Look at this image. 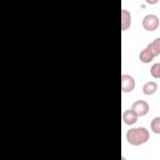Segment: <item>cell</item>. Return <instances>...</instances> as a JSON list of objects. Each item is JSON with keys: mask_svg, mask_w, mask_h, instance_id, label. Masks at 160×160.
Masks as SVG:
<instances>
[{"mask_svg": "<svg viewBox=\"0 0 160 160\" xmlns=\"http://www.w3.org/2000/svg\"><path fill=\"white\" fill-rule=\"evenodd\" d=\"M150 138V132L146 128L139 126V128H131L126 132V140L132 146H139L145 144Z\"/></svg>", "mask_w": 160, "mask_h": 160, "instance_id": "6da1fadb", "label": "cell"}, {"mask_svg": "<svg viewBox=\"0 0 160 160\" xmlns=\"http://www.w3.org/2000/svg\"><path fill=\"white\" fill-rule=\"evenodd\" d=\"M131 109H132L139 116H145V115L149 112L150 106H149V104H148L145 100H136V101L132 104Z\"/></svg>", "mask_w": 160, "mask_h": 160, "instance_id": "277c9868", "label": "cell"}, {"mask_svg": "<svg viewBox=\"0 0 160 160\" xmlns=\"http://www.w3.org/2000/svg\"><path fill=\"white\" fill-rule=\"evenodd\" d=\"M131 25V14L126 9H121V30L126 31Z\"/></svg>", "mask_w": 160, "mask_h": 160, "instance_id": "52a82bcc", "label": "cell"}, {"mask_svg": "<svg viewBox=\"0 0 160 160\" xmlns=\"http://www.w3.org/2000/svg\"><path fill=\"white\" fill-rule=\"evenodd\" d=\"M135 89V80L129 74L121 75V90L122 92H131Z\"/></svg>", "mask_w": 160, "mask_h": 160, "instance_id": "3957f363", "label": "cell"}, {"mask_svg": "<svg viewBox=\"0 0 160 160\" xmlns=\"http://www.w3.org/2000/svg\"><path fill=\"white\" fill-rule=\"evenodd\" d=\"M139 119V115L132 110V109H128L122 112V121L126 125H134Z\"/></svg>", "mask_w": 160, "mask_h": 160, "instance_id": "5b68a950", "label": "cell"}, {"mask_svg": "<svg viewBox=\"0 0 160 160\" xmlns=\"http://www.w3.org/2000/svg\"><path fill=\"white\" fill-rule=\"evenodd\" d=\"M150 129L154 134H160V116H156L150 122Z\"/></svg>", "mask_w": 160, "mask_h": 160, "instance_id": "30bf717a", "label": "cell"}, {"mask_svg": "<svg viewBox=\"0 0 160 160\" xmlns=\"http://www.w3.org/2000/svg\"><path fill=\"white\" fill-rule=\"evenodd\" d=\"M159 24H160V20L155 14H148L142 19V28L146 31H155L159 28Z\"/></svg>", "mask_w": 160, "mask_h": 160, "instance_id": "7a4b0ae2", "label": "cell"}, {"mask_svg": "<svg viewBox=\"0 0 160 160\" xmlns=\"http://www.w3.org/2000/svg\"><path fill=\"white\" fill-rule=\"evenodd\" d=\"M146 1V4H149V5H155V4H158L160 0H145Z\"/></svg>", "mask_w": 160, "mask_h": 160, "instance_id": "7c38bea8", "label": "cell"}, {"mask_svg": "<svg viewBox=\"0 0 160 160\" xmlns=\"http://www.w3.org/2000/svg\"><path fill=\"white\" fill-rule=\"evenodd\" d=\"M158 91V84L155 81H148L142 86V92L145 95H152Z\"/></svg>", "mask_w": 160, "mask_h": 160, "instance_id": "ba28073f", "label": "cell"}, {"mask_svg": "<svg viewBox=\"0 0 160 160\" xmlns=\"http://www.w3.org/2000/svg\"><path fill=\"white\" fill-rule=\"evenodd\" d=\"M154 58H155V55H154V52L151 51V49H150L149 46H146V48H145L144 50H141L140 54H139V59H140V61L144 62V64L151 62V61L154 60Z\"/></svg>", "mask_w": 160, "mask_h": 160, "instance_id": "8992f818", "label": "cell"}, {"mask_svg": "<svg viewBox=\"0 0 160 160\" xmlns=\"http://www.w3.org/2000/svg\"><path fill=\"white\" fill-rule=\"evenodd\" d=\"M148 46L151 49V51L154 52L155 56L160 55V38H156L155 40H152L150 44H148Z\"/></svg>", "mask_w": 160, "mask_h": 160, "instance_id": "9c48e42d", "label": "cell"}, {"mask_svg": "<svg viewBox=\"0 0 160 160\" xmlns=\"http://www.w3.org/2000/svg\"><path fill=\"white\" fill-rule=\"evenodd\" d=\"M150 74L152 78L155 79H160V62H155L151 69H150Z\"/></svg>", "mask_w": 160, "mask_h": 160, "instance_id": "8fae6325", "label": "cell"}]
</instances>
